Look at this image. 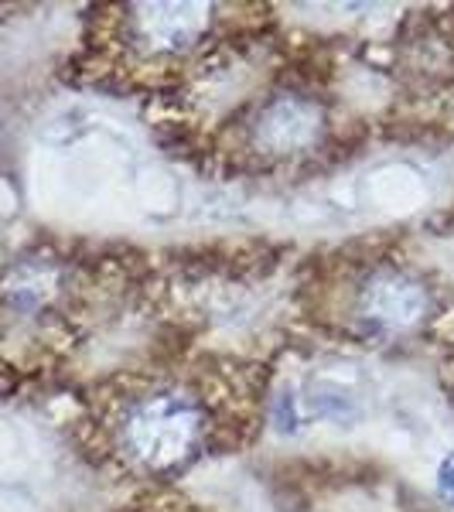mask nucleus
Wrapping results in <instances>:
<instances>
[{
  "instance_id": "nucleus-3",
  "label": "nucleus",
  "mask_w": 454,
  "mask_h": 512,
  "mask_svg": "<svg viewBox=\"0 0 454 512\" xmlns=\"http://www.w3.org/2000/svg\"><path fill=\"white\" fill-rule=\"evenodd\" d=\"M209 28V7H181V4H161V7H140L134 18L137 41H144L147 52L154 55H181L195 45Z\"/></svg>"
},
{
  "instance_id": "nucleus-2",
  "label": "nucleus",
  "mask_w": 454,
  "mask_h": 512,
  "mask_svg": "<svg viewBox=\"0 0 454 512\" xmlns=\"http://www.w3.org/2000/svg\"><path fill=\"white\" fill-rule=\"evenodd\" d=\"M427 315V291L407 274H376L359 294V318L383 332H407Z\"/></svg>"
},
{
  "instance_id": "nucleus-5",
  "label": "nucleus",
  "mask_w": 454,
  "mask_h": 512,
  "mask_svg": "<svg viewBox=\"0 0 454 512\" xmlns=\"http://www.w3.org/2000/svg\"><path fill=\"white\" fill-rule=\"evenodd\" d=\"M437 492H441L444 502L454 506V451L441 461V468H437Z\"/></svg>"
},
{
  "instance_id": "nucleus-1",
  "label": "nucleus",
  "mask_w": 454,
  "mask_h": 512,
  "mask_svg": "<svg viewBox=\"0 0 454 512\" xmlns=\"http://www.w3.org/2000/svg\"><path fill=\"white\" fill-rule=\"evenodd\" d=\"M209 441V403L192 386L137 390L110 420V444L130 472L158 478L185 468Z\"/></svg>"
},
{
  "instance_id": "nucleus-4",
  "label": "nucleus",
  "mask_w": 454,
  "mask_h": 512,
  "mask_svg": "<svg viewBox=\"0 0 454 512\" xmlns=\"http://www.w3.org/2000/svg\"><path fill=\"white\" fill-rule=\"evenodd\" d=\"M321 113L301 96H277L257 120V144L270 154H294L318 140Z\"/></svg>"
}]
</instances>
